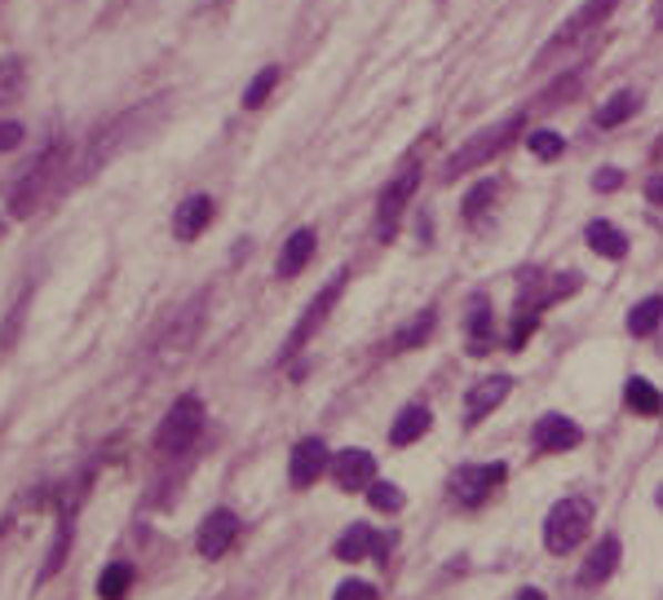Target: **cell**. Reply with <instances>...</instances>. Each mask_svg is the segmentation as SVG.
<instances>
[{"label":"cell","instance_id":"cell-1","mask_svg":"<svg viewBox=\"0 0 663 600\" xmlns=\"http://www.w3.org/2000/svg\"><path fill=\"white\" fill-rule=\"evenodd\" d=\"M62 168H67V142L53 137V142L35 155V164L18 177V186L9 190V213H13V217H31V213L53 195V186L62 182Z\"/></svg>","mask_w":663,"mask_h":600},{"label":"cell","instance_id":"cell-2","mask_svg":"<svg viewBox=\"0 0 663 600\" xmlns=\"http://www.w3.org/2000/svg\"><path fill=\"white\" fill-rule=\"evenodd\" d=\"M155 120H160V102H151V106H137V111H129V115H120L102 137H93V151L84 155V164H80V177H89L93 168H102L111 155H120V151H129L133 142H142L151 128H155Z\"/></svg>","mask_w":663,"mask_h":600},{"label":"cell","instance_id":"cell-3","mask_svg":"<svg viewBox=\"0 0 663 600\" xmlns=\"http://www.w3.org/2000/svg\"><path fill=\"white\" fill-rule=\"evenodd\" d=\"M522 133V115H509V120H500V124H491L487 133H478V137H469L451 159H447V168H442V177L447 182H456V177H465V173H473V168H482L487 159H496L513 137Z\"/></svg>","mask_w":663,"mask_h":600},{"label":"cell","instance_id":"cell-4","mask_svg":"<svg viewBox=\"0 0 663 600\" xmlns=\"http://www.w3.org/2000/svg\"><path fill=\"white\" fill-rule=\"evenodd\" d=\"M200 433H204V402L195 393H186V397H177L169 406V415H164V424L155 433V451L160 455H182V451L195 446Z\"/></svg>","mask_w":663,"mask_h":600},{"label":"cell","instance_id":"cell-5","mask_svg":"<svg viewBox=\"0 0 663 600\" xmlns=\"http://www.w3.org/2000/svg\"><path fill=\"white\" fill-rule=\"evenodd\" d=\"M589 526H593V504L589 499H562L544 521V548L549 552H575L589 539Z\"/></svg>","mask_w":663,"mask_h":600},{"label":"cell","instance_id":"cell-6","mask_svg":"<svg viewBox=\"0 0 663 600\" xmlns=\"http://www.w3.org/2000/svg\"><path fill=\"white\" fill-rule=\"evenodd\" d=\"M416 186H420V164H407V168L380 190V204H376V235H380V239H394V230H398V221H402V213H407Z\"/></svg>","mask_w":663,"mask_h":600},{"label":"cell","instance_id":"cell-7","mask_svg":"<svg viewBox=\"0 0 663 600\" xmlns=\"http://www.w3.org/2000/svg\"><path fill=\"white\" fill-rule=\"evenodd\" d=\"M500 482H504V464H465V468L451 477V495L473 508V504H482Z\"/></svg>","mask_w":663,"mask_h":600},{"label":"cell","instance_id":"cell-8","mask_svg":"<svg viewBox=\"0 0 663 600\" xmlns=\"http://www.w3.org/2000/svg\"><path fill=\"white\" fill-rule=\"evenodd\" d=\"M611 9H615V0H584L558 31H553V49H567V44H580V40H589L606 18H611Z\"/></svg>","mask_w":663,"mask_h":600},{"label":"cell","instance_id":"cell-9","mask_svg":"<svg viewBox=\"0 0 663 600\" xmlns=\"http://www.w3.org/2000/svg\"><path fill=\"white\" fill-rule=\"evenodd\" d=\"M340 288H345V275H336L328 288H324V292L315 297V304H310V309L302 313V322H297V331L288 335L284 353H297V349H302V344H306V340H310V335H315V331L324 327V318L332 313V304H336V297H340Z\"/></svg>","mask_w":663,"mask_h":600},{"label":"cell","instance_id":"cell-10","mask_svg":"<svg viewBox=\"0 0 663 600\" xmlns=\"http://www.w3.org/2000/svg\"><path fill=\"white\" fill-rule=\"evenodd\" d=\"M332 477H336L340 490H367V486L376 482V459H371L367 451L349 446V451H340V455L332 459Z\"/></svg>","mask_w":663,"mask_h":600},{"label":"cell","instance_id":"cell-11","mask_svg":"<svg viewBox=\"0 0 663 600\" xmlns=\"http://www.w3.org/2000/svg\"><path fill=\"white\" fill-rule=\"evenodd\" d=\"M324 468H328V446H324L319 437H306V442H297V451H293V464H288V477H293V486H297V490L315 486V482L324 477Z\"/></svg>","mask_w":663,"mask_h":600},{"label":"cell","instance_id":"cell-12","mask_svg":"<svg viewBox=\"0 0 663 600\" xmlns=\"http://www.w3.org/2000/svg\"><path fill=\"white\" fill-rule=\"evenodd\" d=\"M235 535H239V521H235V513H226V508H217L204 526H200V557H208V561H217L231 544H235Z\"/></svg>","mask_w":663,"mask_h":600},{"label":"cell","instance_id":"cell-13","mask_svg":"<svg viewBox=\"0 0 663 600\" xmlns=\"http://www.w3.org/2000/svg\"><path fill=\"white\" fill-rule=\"evenodd\" d=\"M208 221H213V199H208V195H191V199L177 208V217H173V235H177L182 244H191V239H200V235L208 230Z\"/></svg>","mask_w":663,"mask_h":600},{"label":"cell","instance_id":"cell-14","mask_svg":"<svg viewBox=\"0 0 663 600\" xmlns=\"http://www.w3.org/2000/svg\"><path fill=\"white\" fill-rule=\"evenodd\" d=\"M509 389H513V380L509 375H491V380H482V384H473V393H469V402H465V415H469V424H478L482 415H491L504 397H509Z\"/></svg>","mask_w":663,"mask_h":600},{"label":"cell","instance_id":"cell-15","mask_svg":"<svg viewBox=\"0 0 663 600\" xmlns=\"http://www.w3.org/2000/svg\"><path fill=\"white\" fill-rule=\"evenodd\" d=\"M536 446L540 451H571V446H580V424H571L567 415H544L536 424Z\"/></svg>","mask_w":663,"mask_h":600},{"label":"cell","instance_id":"cell-16","mask_svg":"<svg viewBox=\"0 0 663 600\" xmlns=\"http://www.w3.org/2000/svg\"><path fill=\"white\" fill-rule=\"evenodd\" d=\"M310 257H315V230H297L279 252V266H275L279 279H297L310 266Z\"/></svg>","mask_w":663,"mask_h":600},{"label":"cell","instance_id":"cell-17","mask_svg":"<svg viewBox=\"0 0 663 600\" xmlns=\"http://www.w3.org/2000/svg\"><path fill=\"white\" fill-rule=\"evenodd\" d=\"M425 433H429V406H407V411L394 420L389 442H394V446H411V442L425 437Z\"/></svg>","mask_w":663,"mask_h":600},{"label":"cell","instance_id":"cell-18","mask_svg":"<svg viewBox=\"0 0 663 600\" xmlns=\"http://www.w3.org/2000/svg\"><path fill=\"white\" fill-rule=\"evenodd\" d=\"M615 566H620V539H602L584 566V583H606L615 575Z\"/></svg>","mask_w":663,"mask_h":600},{"label":"cell","instance_id":"cell-19","mask_svg":"<svg viewBox=\"0 0 663 600\" xmlns=\"http://www.w3.org/2000/svg\"><path fill=\"white\" fill-rule=\"evenodd\" d=\"M584 239H589V248H593V252H602V257H611V261H620V257L629 252V239H624L611 221H593Z\"/></svg>","mask_w":663,"mask_h":600},{"label":"cell","instance_id":"cell-20","mask_svg":"<svg viewBox=\"0 0 663 600\" xmlns=\"http://www.w3.org/2000/svg\"><path fill=\"white\" fill-rule=\"evenodd\" d=\"M380 548V539L367 530V526H349L345 535H340V544H336V557L340 561H363V557H371Z\"/></svg>","mask_w":663,"mask_h":600},{"label":"cell","instance_id":"cell-21","mask_svg":"<svg viewBox=\"0 0 663 600\" xmlns=\"http://www.w3.org/2000/svg\"><path fill=\"white\" fill-rule=\"evenodd\" d=\"M27 89V62L22 58H0V106H13Z\"/></svg>","mask_w":663,"mask_h":600},{"label":"cell","instance_id":"cell-22","mask_svg":"<svg viewBox=\"0 0 663 600\" xmlns=\"http://www.w3.org/2000/svg\"><path fill=\"white\" fill-rule=\"evenodd\" d=\"M638 106H642V93L624 89V93H615V97H611V102L598 111V124H602V128H615V124L633 120V115H638Z\"/></svg>","mask_w":663,"mask_h":600},{"label":"cell","instance_id":"cell-23","mask_svg":"<svg viewBox=\"0 0 663 600\" xmlns=\"http://www.w3.org/2000/svg\"><path fill=\"white\" fill-rule=\"evenodd\" d=\"M129 592H133V566H124V561L106 566V570H102V579H98V597H102V600H124Z\"/></svg>","mask_w":663,"mask_h":600},{"label":"cell","instance_id":"cell-24","mask_svg":"<svg viewBox=\"0 0 663 600\" xmlns=\"http://www.w3.org/2000/svg\"><path fill=\"white\" fill-rule=\"evenodd\" d=\"M624 402H629L638 415H655V411L663 406L660 389H655L651 380H642V375H633V380H629V389H624Z\"/></svg>","mask_w":663,"mask_h":600},{"label":"cell","instance_id":"cell-25","mask_svg":"<svg viewBox=\"0 0 663 600\" xmlns=\"http://www.w3.org/2000/svg\"><path fill=\"white\" fill-rule=\"evenodd\" d=\"M660 322H663V297H646L629 313V331H633V335H651Z\"/></svg>","mask_w":663,"mask_h":600},{"label":"cell","instance_id":"cell-26","mask_svg":"<svg viewBox=\"0 0 663 600\" xmlns=\"http://www.w3.org/2000/svg\"><path fill=\"white\" fill-rule=\"evenodd\" d=\"M275 84H279V66H262V71H257V80H253V84H248V93H244V106H248V111H257V106L275 93Z\"/></svg>","mask_w":663,"mask_h":600},{"label":"cell","instance_id":"cell-27","mask_svg":"<svg viewBox=\"0 0 663 600\" xmlns=\"http://www.w3.org/2000/svg\"><path fill=\"white\" fill-rule=\"evenodd\" d=\"M527 146H531V155H536V159H558V155L567 151V142H562V133H549V128H540V133H531V137H527Z\"/></svg>","mask_w":663,"mask_h":600},{"label":"cell","instance_id":"cell-28","mask_svg":"<svg viewBox=\"0 0 663 600\" xmlns=\"http://www.w3.org/2000/svg\"><path fill=\"white\" fill-rule=\"evenodd\" d=\"M367 499H371L376 513H398V508H402V490L389 486V482H371V486H367Z\"/></svg>","mask_w":663,"mask_h":600},{"label":"cell","instance_id":"cell-29","mask_svg":"<svg viewBox=\"0 0 663 600\" xmlns=\"http://www.w3.org/2000/svg\"><path fill=\"white\" fill-rule=\"evenodd\" d=\"M429 331H434V313H420L407 331H398V340H394V349H411V344H420V340H429Z\"/></svg>","mask_w":663,"mask_h":600},{"label":"cell","instance_id":"cell-30","mask_svg":"<svg viewBox=\"0 0 663 600\" xmlns=\"http://www.w3.org/2000/svg\"><path fill=\"white\" fill-rule=\"evenodd\" d=\"M469 331H473V335H469V349L482 353V349H487V335H491V313H487V309H473Z\"/></svg>","mask_w":663,"mask_h":600},{"label":"cell","instance_id":"cell-31","mask_svg":"<svg viewBox=\"0 0 663 600\" xmlns=\"http://www.w3.org/2000/svg\"><path fill=\"white\" fill-rule=\"evenodd\" d=\"M336 600H376V592L354 579V583H340V588H336Z\"/></svg>","mask_w":663,"mask_h":600},{"label":"cell","instance_id":"cell-32","mask_svg":"<svg viewBox=\"0 0 663 600\" xmlns=\"http://www.w3.org/2000/svg\"><path fill=\"white\" fill-rule=\"evenodd\" d=\"M491 195H496V186H491V182H487V186H478V190L465 199V217H478V208H482Z\"/></svg>","mask_w":663,"mask_h":600},{"label":"cell","instance_id":"cell-33","mask_svg":"<svg viewBox=\"0 0 663 600\" xmlns=\"http://www.w3.org/2000/svg\"><path fill=\"white\" fill-rule=\"evenodd\" d=\"M22 142V124H0V151H13Z\"/></svg>","mask_w":663,"mask_h":600},{"label":"cell","instance_id":"cell-34","mask_svg":"<svg viewBox=\"0 0 663 600\" xmlns=\"http://www.w3.org/2000/svg\"><path fill=\"white\" fill-rule=\"evenodd\" d=\"M620 182H624V173H620V168H602V173H598V190H615Z\"/></svg>","mask_w":663,"mask_h":600},{"label":"cell","instance_id":"cell-35","mask_svg":"<svg viewBox=\"0 0 663 600\" xmlns=\"http://www.w3.org/2000/svg\"><path fill=\"white\" fill-rule=\"evenodd\" d=\"M646 199H651L655 208H663V177H651V182H646Z\"/></svg>","mask_w":663,"mask_h":600},{"label":"cell","instance_id":"cell-36","mask_svg":"<svg viewBox=\"0 0 663 600\" xmlns=\"http://www.w3.org/2000/svg\"><path fill=\"white\" fill-rule=\"evenodd\" d=\"M518 600H544V597H540V592H522Z\"/></svg>","mask_w":663,"mask_h":600},{"label":"cell","instance_id":"cell-37","mask_svg":"<svg viewBox=\"0 0 663 600\" xmlns=\"http://www.w3.org/2000/svg\"><path fill=\"white\" fill-rule=\"evenodd\" d=\"M655 499H660V508H663V486H660V495H655Z\"/></svg>","mask_w":663,"mask_h":600},{"label":"cell","instance_id":"cell-38","mask_svg":"<svg viewBox=\"0 0 663 600\" xmlns=\"http://www.w3.org/2000/svg\"><path fill=\"white\" fill-rule=\"evenodd\" d=\"M660 155H663V146H660Z\"/></svg>","mask_w":663,"mask_h":600}]
</instances>
